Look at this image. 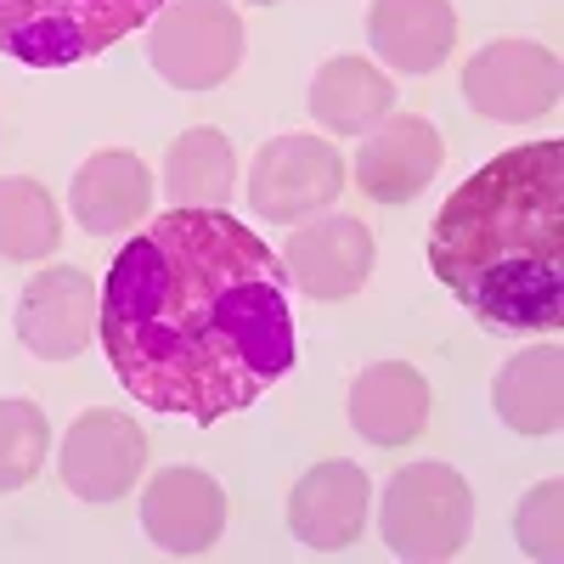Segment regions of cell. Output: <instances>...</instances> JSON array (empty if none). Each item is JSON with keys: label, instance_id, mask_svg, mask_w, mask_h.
I'll use <instances>...</instances> for the list:
<instances>
[{"label": "cell", "instance_id": "cell-1", "mask_svg": "<svg viewBox=\"0 0 564 564\" xmlns=\"http://www.w3.org/2000/svg\"><path fill=\"white\" fill-rule=\"evenodd\" d=\"M97 334L141 406L220 423L294 367L289 271L231 209H170L119 249Z\"/></svg>", "mask_w": 564, "mask_h": 564}, {"label": "cell", "instance_id": "cell-2", "mask_svg": "<svg viewBox=\"0 0 564 564\" xmlns=\"http://www.w3.org/2000/svg\"><path fill=\"white\" fill-rule=\"evenodd\" d=\"M430 265L491 334L564 327V141L480 164L430 226Z\"/></svg>", "mask_w": 564, "mask_h": 564}, {"label": "cell", "instance_id": "cell-3", "mask_svg": "<svg viewBox=\"0 0 564 564\" xmlns=\"http://www.w3.org/2000/svg\"><path fill=\"white\" fill-rule=\"evenodd\" d=\"M164 0H0V52L29 68H68L148 29Z\"/></svg>", "mask_w": 564, "mask_h": 564}, {"label": "cell", "instance_id": "cell-4", "mask_svg": "<svg viewBox=\"0 0 564 564\" xmlns=\"http://www.w3.org/2000/svg\"><path fill=\"white\" fill-rule=\"evenodd\" d=\"M379 531L384 547L406 564L457 558L468 531H475V491L452 463H406L384 486Z\"/></svg>", "mask_w": 564, "mask_h": 564}, {"label": "cell", "instance_id": "cell-5", "mask_svg": "<svg viewBox=\"0 0 564 564\" xmlns=\"http://www.w3.org/2000/svg\"><path fill=\"white\" fill-rule=\"evenodd\" d=\"M148 63L175 90H215L243 63V18L231 0H164L148 29Z\"/></svg>", "mask_w": 564, "mask_h": 564}, {"label": "cell", "instance_id": "cell-6", "mask_svg": "<svg viewBox=\"0 0 564 564\" xmlns=\"http://www.w3.org/2000/svg\"><path fill=\"white\" fill-rule=\"evenodd\" d=\"M564 68L542 40H491L463 63V102L497 124H531L558 108Z\"/></svg>", "mask_w": 564, "mask_h": 564}, {"label": "cell", "instance_id": "cell-7", "mask_svg": "<svg viewBox=\"0 0 564 564\" xmlns=\"http://www.w3.org/2000/svg\"><path fill=\"white\" fill-rule=\"evenodd\" d=\"M345 193V159L327 135H276L254 153L249 209L271 226H294Z\"/></svg>", "mask_w": 564, "mask_h": 564}, {"label": "cell", "instance_id": "cell-8", "mask_svg": "<svg viewBox=\"0 0 564 564\" xmlns=\"http://www.w3.org/2000/svg\"><path fill=\"white\" fill-rule=\"evenodd\" d=\"M141 468H148V435L135 430L130 412H85L63 435L57 475L85 502H119L135 491Z\"/></svg>", "mask_w": 564, "mask_h": 564}, {"label": "cell", "instance_id": "cell-9", "mask_svg": "<svg viewBox=\"0 0 564 564\" xmlns=\"http://www.w3.org/2000/svg\"><path fill=\"white\" fill-rule=\"evenodd\" d=\"M102 289L79 265H45L23 282L18 300V339L40 361H74L97 334Z\"/></svg>", "mask_w": 564, "mask_h": 564}, {"label": "cell", "instance_id": "cell-10", "mask_svg": "<svg viewBox=\"0 0 564 564\" xmlns=\"http://www.w3.org/2000/svg\"><path fill=\"white\" fill-rule=\"evenodd\" d=\"M141 531L170 558H198L226 531V491L204 468H164L141 491Z\"/></svg>", "mask_w": 564, "mask_h": 564}, {"label": "cell", "instance_id": "cell-11", "mask_svg": "<svg viewBox=\"0 0 564 564\" xmlns=\"http://www.w3.org/2000/svg\"><path fill=\"white\" fill-rule=\"evenodd\" d=\"M276 260L289 271V282H300L311 300H350L367 289L379 243H372V231L356 215H334L316 226H294Z\"/></svg>", "mask_w": 564, "mask_h": 564}, {"label": "cell", "instance_id": "cell-12", "mask_svg": "<svg viewBox=\"0 0 564 564\" xmlns=\"http://www.w3.org/2000/svg\"><path fill=\"white\" fill-rule=\"evenodd\" d=\"M441 130L417 113H390L372 124L361 153H356V186L372 204H412L423 186L441 175Z\"/></svg>", "mask_w": 564, "mask_h": 564}, {"label": "cell", "instance_id": "cell-13", "mask_svg": "<svg viewBox=\"0 0 564 564\" xmlns=\"http://www.w3.org/2000/svg\"><path fill=\"white\" fill-rule=\"evenodd\" d=\"M367 475L345 457H327L316 463L311 475H300L294 497H289V531L294 542H305L311 553H339L361 536L367 525Z\"/></svg>", "mask_w": 564, "mask_h": 564}, {"label": "cell", "instance_id": "cell-14", "mask_svg": "<svg viewBox=\"0 0 564 564\" xmlns=\"http://www.w3.org/2000/svg\"><path fill=\"white\" fill-rule=\"evenodd\" d=\"M367 45L395 74H435L457 45V12L452 0H372Z\"/></svg>", "mask_w": 564, "mask_h": 564}, {"label": "cell", "instance_id": "cell-15", "mask_svg": "<svg viewBox=\"0 0 564 564\" xmlns=\"http://www.w3.org/2000/svg\"><path fill=\"white\" fill-rule=\"evenodd\" d=\"M430 423V384L412 361H372L350 384V430L372 446H406Z\"/></svg>", "mask_w": 564, "mask_h": 564}, {"label": "cell", "instance_id": "cell-16", "mask_svg": "<svg viewBox=\"0 0 564 564\" xmlns=\"http://www.w3.org/2000/svg\"><path fill=\"white\" fill-rule=\"evenodd\" d=\"M68 209L90 238H113V231H135L153 209V170L135 153H97L85 159L74 186H68Z\"/></svg>", "mask_w": 564, "mask_h": 564}, {"label": "cell", "instance_id": "cell-17", "mask_svg": "<svg viewBox=\"0 0 564 564\" xmlns=\"http://www.w3.org/2000/svg\"><path fill=\"white\" fill-rule=\"evenodd\" d=\"M491 406L513 435H553L564 423V350H520L491 384Z\"/></svg>", "mask_w": 564, "mask_h": 564}, {"label": "cell", "instance_id": "cell-18", "mask_svg": "<svg viewBox=\"0 0 564 564\" xmlns=\"http://www.w3.org/2000/svg\"><path fill=\"white\" fill-rule=\"evenodd\" d=\"M390 108H395V85L367 57H334L311 79V113L334 135H367L372 124L390 119Z\"/></svg>", "mask_w": 564, "mask_h": 564}, {"label": "cell", "instance_id": "cell-19", "mask_svg": "<svg viewBox=\"0 0 564 564\" xmlns=\"http://www.w3.org/2000/svg\"><path fill=\"white\" fill-rule=\"evenodd\" d=\"M164 193L175 209H226L231 204V193H238V153H231L226 130L193 124L170 141Z\"/></svg>", "mask_w": 564, "mask_h": 564}, {"label": "cell", "instance_id": "cell-20", "mask_svg": "<svg viewBox=\"0 0 564 564\" xmlns=\"http://www.w3.org/2000/svg\"><path fill=\"white\" fill-rule=\"evenodd\" d=\"M57 243H63V215L52 193L29 175H7L0 181V260L34 265L57 254Z\"/></svg>", "mask_w": 564, "mask_h": 564}, {"label": "cell", "instance_id": "cell-21", "mask_svg": "<svg viewBox=\"0 0 564 564\" xmlns=\"http://www.w3.org/2000/svg\"><path fill=\"white\" fill-rule=\"evenodd\" d=\"M45 452H52V423H45V406L7 395L0 401V491H18L40 475Z\"/></svg>", "mask_w": 564, "mask_h": 564}, {"label": "cell", "instance_id": "cell-22", "mask_svg": "<svg viewBox=\"0 0 564 564\" xmlns=\"http://www.w3.org/2000/svg\"><path fill=\"white\" fill-rule=\"evenodd\" d=\"M564 486L558 480H542L520 497V513H513V542H520L525 558H542L553 564L564 553V531H558V513H564Z\"/></svg>", "mask_w": 564, "mask_h": 564}, {"label": "cell", "instance_id": "cell-23", "mask_svg": "<svg viewBox=\"0 0 564 564\" xmlns=\"http://www.w3.org/2000/svg\"><path fill=\"white\" fill-rule=\"evenodd\" d=\"M254 7H276V0H254Z\"/></svg>", "mask_w": 564, "mask_h": 564}]
</instances>
